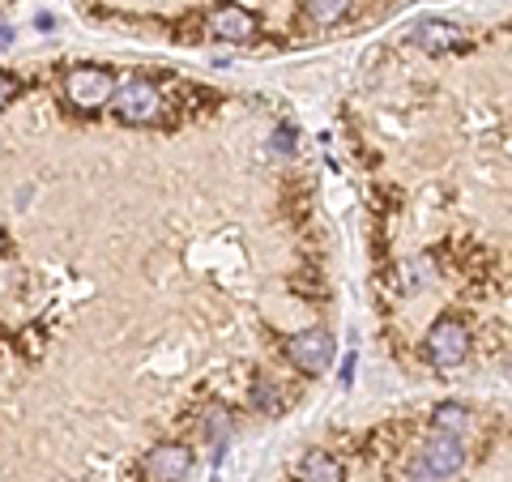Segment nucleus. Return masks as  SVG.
<instances>
[{"label": "nucleus", "instance_id": "obj_16", "mask_svg": "<svg viewBox=\"0 0 512 482\" xmlns=\"http://www.w3.org/2000/svg\"><path fill=\"white\" fill-rule=\"evenodd\" d=\"M274 150H278V154L295 150V128H278V141H274Z\"/></svg>", "mask_w": 512, "mask_h": 482}, {"label": "nucleus", "instance_id": "obj_2", "mask_svg": "<svg viewBox=\"0 0 512 482\" xmlns=\"http://www.w3.org/2000/svg\"><path fill=\"white\" fill-rule=\"evenodd\" d=\"M111 107H116V116L124 124H154L163 120V94H158V86L150 82H124L116 94H111Z\"/></svg>", "mask_w": 512, "mask_h": 482}, {"label": "nucleus", "instance_id": "obj_7", "mask_svg": "<svg viewBox=\"0 0 512 482\" xmlns=\"http://www.w3.org/2000/svg\"><path fill=\"white\" fill-rule=\"evenodd\" d=\"M210 35L222 43H248L256 35V18L244 5H222L210 18Z\"/></svg>", "mask_w": 512, "mask_h": 482}, {"label": "nucleus", "instance_id": "obj_18", "mask_svg": "<svg viewBox=\"0 0 512 482\" xmlns=\"http://www.w3.org/2000/svg\"><path fill=\"white\" fill-rule=\"evenodd\" d=\"M0 244H5V231H0Z\"/></svg>", "mask_w": 512, "mask_h": 482}, {"label": "nucleus", "instance_id": "obj_1", "mask_svg": "<svg viewBox=\"0 0 512 482\" xmlns=\"http://www.w3.org/2000/svg\"><path fill=\"white\" fill-rule=\"evenodd\" d=\"M466 355H470V333H466V325H461L457 316H440L436 325L427 329V359L448 372V367L466 363Z\"/></svg>", "mask_w": 512, "mask_h": 482}, {"label": "nucleus", "instance_id": "obj_12", "mask_svg": "<svg viewBox=\"0 0 512 482\" xmlns=\"http://www.w3.org/2000/svg\"><path fill=\"white\" fill-rule=\"evenodd\" d=\"M402 482H453V474L440 470V465H431V461H423V457H414L410 470L402 474Z\"/></svg>", "mask_w": 512, "mask_h": 482}, {"label": "nucleus", "instance_id": "obj_8", "mask_svg": "<svg viewBox=\"0 0 512 482\" xmlns=\"http://www.w3.org/2000/svg\"><path fill=\"white\" fill-rule=\"evenodd\" d=\"M419 457L440 465V470H448V474H457L461 465H466V444H461V436H448V431H431L427 444L419 448Z\"/></svg>", "mask_w": 512, "mask_h": 482}, {"label": "nucleus", "instance_id": "obj_17", "mask_svg": "<svg viewBox=\"0 0 512 482\" xmlns=\"http://www.w3.org/2000/svg\"><path fill=\"white\" fill-rule=\"evenodd\" d=\"M0 47H13V26H0Z\"/></svg>", "mask_w": 512, "mask_h": 482}, {"label": "nucleus", "instance_id": "obj_11", "mask_svg": "<svg viewBox=\"0 0 512 482\" xmlns=\"http://www.w3.org/2000/svg\"><path fill=\"white\" fill-rule=\"evenodd\" d=\"M346 9H350V0H308V18L316 26H333L338 18H346Z\"/></svg>", "mask_w": 512, "mask_h": 482}, {"label": "nucleus", "instance_id": "obj_13", "mask_svg": "<svg viewBox=\"0 0 512 482\" xmlns=\"http://www.w3.org/2000/svg\"><path fill=\"white\" fill-rule=\"evenodd\" d=\"M205 431H210V448H214V461H218L222 448H227V440H231V419L222 410H214L210 414V427H205Z\"/></svg>", "mask_w": 512, "mask_h": 482}, {"label": "nucleus", "instance_id": "obj_10", "mask_svg": "<svg viewBox=\"0 0 512 482\" xmlns=\"http://www.w3.org/2000/svg\"><path fill=\"white\" fill-rule=\"evenodd\" d=\"M470 427V410L461 401H440L436 414H431V431H448V436H466Z\"/></svg>", "mask_w": 512, "mask_h": 482}, {"label": "nucleus", "instance_id": "obj_9", "mask_svg": "<svg viewBox=\"0 0 512 482\" xmlns=\"http://www.w3.org/2000/svg\"><path fill=\"white\" fill-rule=\"evenodd\" d=\"M295 478L299 482H342L346 470H342V461L333 457V453H325V448H312V453L299 461V474Z\"/></svg>", "mask_w": 512, "mask_h": 482}, {"label": "nucleus", "instance_id": "obj_15", "mask_svg": "<svg viewBox=\"0 0 512 482\" xmlns=\"http://www.w3.org/2000/svg\"><path fill=\"white\" fill-rule=\"evenodd\" d=\"M13 94H18V82H13L9 73H0V107H9V103H13Z\"/></svg>", "mask_w": 512, "mask_h": 482}, {"label": "nucleus", "instance_id": "obj_3", "mask_svg": "<svg viewBox=\"0 0 512 482\" xmlns=\"http://www.w3.org/2000/svg\"><path fill=\"white\" fill-rule=\"evenodd\" d=\"M64 94H69L73 107L82 111H99L111 103V94H116V82H111V73L103 69H73L64 77Z\"/></svg>", "mask_w": 512, "mask_h": 482}, {"label": "nucleus", "instance_id": "obj_6", "mask_svg": "<svg viewBox=\"0 0 512 482\" xmlns=\"http://www.w3.org/2000/svg\"><path fill=\"white\" fill-rule=\"evenodd\" d=\"M414 47H423L427 56H444V52H457L466 47V30L457 22H444V18H427L414 26Z\"/></svg>", "mask_w": 512, "mask_h": 482}, {"label": "nucleus", "instance_id": "obj_5", "mask_svg": "<svg viewBox=\"0 0 512 482\" xmlns=\"http://www.w3.org/2000/svg\"><path fill=\"white\" fill-rule=\"evenodd\" d=\"M192 470V453L184 444H158L141 457V474L146 482H184Z\"/></svg>", "mask_w": 512, "mask_h": 482}, {"label": "nucleus", "instance_id": "obj_4", "mask_svg": "<svg viewBox=\"0 0 512 482\" xmlns=\"http://www.w3.org/2000/svg\"><path fill=\"white\" fill-rule=\"evenodd\" d=\"M286 355H291V363L299 367V372L320 376L333 363V337L325 329H303L286 342Z\"/></svg>", "mask_w": 512, "mask_h": 482}, {"label": "nucleus", "instance_id": "obj_14", "mask_svg": "<svg viewBox=\"0 0 512 482\" xmlns=\"http://www.w3.org/2000/svg\"><path fill=\"white\" fill-rule=\"evenodd\" d=\"M252 401H256V406H261L265 414H278V389H274V384H256V389H252Z\"/></svg>", "mask_w": 512, "mask_h": 482}]
</instances>
